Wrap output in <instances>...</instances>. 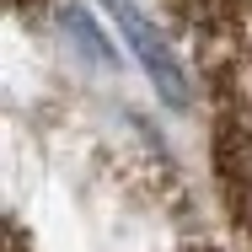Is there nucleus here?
<instances>
[{
	"instance_id": "obj_4",
	"label": "nucleus",
	"mask_w": 252,
	"mask_h": 252,
	"mask_svg": "<svg viewBox=\"0 0 252 252\" xmlns=\"http://www.w3.org/2000/svg\"><path fill=\"white\" fill-rule=\"evenodd\" d=\"M5 252H32V247H27V236H22V225H11V242H5Z\"/></svg>"
},
{
	"instance_id": "obj_6",
	"label": "nucleus",
	"mask_w": 252,
	"mask_h": 252,
	"mask_svg": "<svg viewBox=\"0 0 252 252\" xmlns=\"http://www.w3.org/2000/svg\"><path fill=\"white\" fill-rule=\"evenodd\" d=\"M188 252H215V247H188Z\"/></svg>"
},
{
	"instance_id": "obj_3",
	"label": "nucleus",
	"mask_w": 252,
	"mask_h": 252,
	"mask_svg": "<svg viewBox=\"0 0 252 252\" xmlns=\"http://www.w3.org/2000/svg\"><path fill=\"white\" fill-rule=\"evenodd\" d=\"M59 22H64V38L86 54L97 70H113V64H118L113 49H107V38H102V27L92 22V11H86V5H64V11H59Z\"/></svg>"
},
{
	"instance_id": "obj_1",
	"label": "nucleus",
	"mask_w": 252,
	"mask_h": 252,
	"mask_svg": "<svg viewBox=\"0 0 252 252\" xmlns=\"http://www.w3.org/2000/svg\"><path fill=\"white\" fill-rule=\"evenodd\" d=\"M209 92L215 188L231 231L252 252V0H166Z\"/></svg>"
},
{
	"instance_id": "obj_5",
	"label": "nucleus",
	"mask_w": 252,
	"mask_h": 252,
	"mask_svg": "<svg viewBox=\"0 0 252 252\" xmlns=\"http://www.w3.org/2000/svg\"><path fill=\"white\" fill-rule=\"evenodd\" d=\"M27 5H32V0H11V11H27Z\"/></svg>"
},
{
	"instance_id": "obj_2",
	"label": "nucleus",
	"mask_w": 252,
	"mask_h": 252,
	"mask_svg": "<svg viewBox=\"0 0 252 252\" xmlns=\"http://www.w3.org/2000/svg\"><path fill=\"white\" fill-rule=\"evenodd\" d=\"M107 11H113V22H118V32H124V43L134 49V59H140V70L151 75L156 97L166 102V107H188L193 102V92H188V75H183V64H177V54H172V43H166V32L156 27L145 11H134L129 0H107Z\"/></svg>"
}]
</instances>
